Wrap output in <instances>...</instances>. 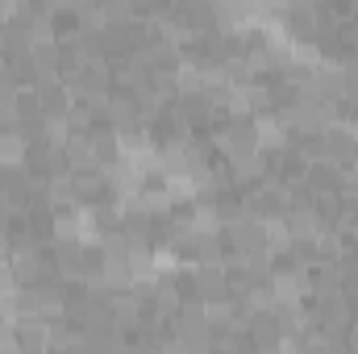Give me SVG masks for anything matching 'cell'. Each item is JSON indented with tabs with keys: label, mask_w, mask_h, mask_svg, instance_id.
I'll list each match as a JSON object with an SVG mask.
<instances>
[{
	"label": "cell",
	"mask_w": 358,
	"mask_h": 354,
	"mask_svg": "<svg viewBox=\"0 0 358 354\" xmlns=\"http://www.w3.org/2000/svg\"><path fill=\"white\" fill-rule=\"evenodd\" d=\"M283 225H287V234H292L296 246H313L317 234L325 229V217H321L308 200H300V204H292V208L283 213Z\"/></svg>",
	"instance_id": "obj_2"
},
{
	"label": "cell",
	"mask_w": 358,
	"mask_h": 354,
	"mask_svg": "<svg viewBox=\"0 0 358 354\" xmlns=\"http://www.w3.org/2000/svg\"><path fill=\"white\" fill-rule=\"evenodd\" d=\"M17 346L21 354H50V325L46 321H17Z\"/></svg>",
	"instance_id": "obj_5"
},
{
	"label": "cell",
	"mask_w": 358,
	"mask_h": 354,
	"mask_svg": "<svg viewBox=\"0 0 358 354\" xmlns=\"http://www.w3.org/2000/svg\"><path fill=\"white\" fill-rule=\"evenodd\" d=\"M108 309H113V325L121 330H142L146 325V296L138 288H125V292H113L108 296Z\"/></svg>",
	"instance_id": "obj_3"
},
{
	"label": "cell",
	"mask_w": 358,
	"mask_h": 354,
	"mask_svg": "<svg viewBox=\"0 0 358 354\" xmlns=\"http://www.w3.org/2000/svg\"><path fill=\"white\" fill-rule=\"evenodd\" d=\"M346 346H350V354H358V317L350 321V330H346Z\"/></svg>",
	"instance_id": "obj_7"
},
{
	"label": "cell",
	"mask_w": 358,
	"mask_h": 354,
	"mask_svg": "<svg viewBox=\"0 0 358 354\" xmlns=\"http://www.w3.org/2000/svg\"><path fill=\"white\" fill-rule=\"evenodd\" d=\"M100 121H104L113 134H134V129H146V113H142L138 96H129V92H108V104H104Z\"/></svg>",
	"instance_id": "obj_1"
},
{
	"label": "cell",
	"mask_w": 358,
	"mask_h": 354,
	"mask_svg": "<svg viewBox=\"0 0 358 354\" xmlns=\"http://www.w3.org/2000/svg\"><path fill=\"white\" fill-rule=\"evenodd\" d=\"M104 200H113V192H108V176L104 171H80L76 176V204L92 213L96 204H104Z\"/></svg>",
	"instance_id": "obj_4"
},
{
	"label": "cell",
	"mask_w": 358,
	"mask_h": 354,
	"mask_svg": "<svg viewBox=\"0 0 358 354\" xmlns=\"http://www.w3.org/2000/svg\"><path fill=\"white\" fill-rule=\"evenodd\" d=\"M88 142H92V155H96L100 171H104V167H113V163L121 159V142H117V134H113L108 125H96V129H88Z\"/></svg>",
	"instance_id": "obj_6"
}]
</instances>
